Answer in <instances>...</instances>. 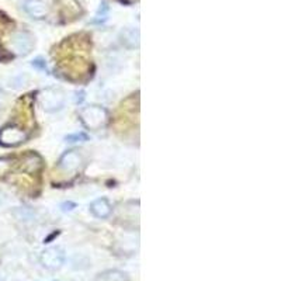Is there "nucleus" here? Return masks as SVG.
Instances as JSON below:
<instances>
[{
    "instance_id": "f257e3e1",
    "label": "nucleus",
    "mask_w": 281,
    "mask_h": 281,
    "mask_svg": "<svg viewBox=\"0 0 281 281\" xmlns=\"http://www.w3.org/2000/svg\"><path fill=\"white\" fill-rule=\"evenodd\" d=\"M80 120L83 122L87 129H97L106 127V124L109 122V113L106 109L100 107V106H89L80 110Z\"/></svg>"
},
{
    "instance_id": "f03ea898",
    "label": "nucleus",
    "mask_w": 281,
    "mask_h": 281,
    "mask_svg": "<svg viewBox=\"0 0 281 281\" xmlns=\"http://www.w3.org/2000/svg\"><path fill=\"white\" fill-rule=\"evenodd\" d=\"M65 103V96L59 89H45L40 94V104L45 111L61 110Z\"/></svg>"
},
{
    "instance_id": "7ed1b4c3",
    "label": "nucleus",
    "mask_w": 281,
    "mask_h": 281,
    "mask_svg": "<svg viewBox=\"0 0 281 281\" xmlns=\"http://www.w3.org/2000/svg\"><path fill=\"white\" fill-rule=\"evenodd\" d=\"M27 139V134L16 125H7L0 129V145L3 147H17Z\"/></svg>"
},
{
    "instance_id": "20e7f679",
    "label": "nucleus",
    "mask_w": 281,
    "mask_h": 281,
    "mask_svg": "<svg viewBox=\"0 0 281 281\" xmlns=\"http://www.w3.org/2000/svg\"><path fill=\"white\" fill-rule=\"evenodd\" d=\"M63 262H65V253L62 251V248H58V246L49 248L47 251H44L41 255V263L44 267L48 270H58L62 267Z\"/></svg>"
},
{
    "instance_id": "39448f33",
    "label": "nucleus",
    "mask_w": 281,
    "mask_h": 281,
    "mask_svg": "<svg viewBox=\"0 0 281 281\" xmlns=\"http://www.w3.org/2000/svg\"><path fill=\"white\" fill-rule=\"evenodd\" d=\"M23 9L32 19L41 20L48 16L49 7L45 0H25Z\"/></svg>"
},
{
    "instance_id": "423d86ee",
    "label": "nucleus",
    "mask_w": 281,
    "mask_h": 281,
    "mask_svg": "<svg viewBox=\"0 0 281 281\" xmlns=\"http://www.w3.org/2000/svg\"><path fill=\"white\" fill-rule=\"evenodd\" d=\"M32 45H34V40L28 32L20 31L12 37V47L20 55H27L32 49Z\"/></svg>"
},
{
    "instance_id": "0eeeda50",
    "label": "nucleus",
    "mask_w": 281,
    "mask_h": 281,
    "mask_svg": "<svg viewBox=\"0 0 281 281\" xmlns=\"http://www.w3.org/2000/svg\"><path fill=\"white\" fill-rule=\"evenodd\" d=\"M82 165V156L76 151H67L62 155L59 160V169L63 171L78 170Z\"/></svg>"
},
{
    "instance_id": "6e6552de",
    "label": "nucleus",
    "mask_w": 281,
    "mask_h": 281,
    "mask_svg": "<svg viewBox=\"0 0 281 281\" xmlns=\"http://www.w3.org/2000/svg\"><path fill=\"white\" fill-rule=\"evenodd\" d=\"M139 30L134 27L124 28L120 32V40L127 48H138L139 47Z\"/></svg>"
},
{
    "instance_id": "1a4fd4ad",
    "label": "nucleus",
    "mask_w": 281,
    "mask_h": 281,
    "mask_svg": "<svg viewBox=\"0 0 281 281\" xmlns=\"http://www.w3.org/2000/svg\"><path fill=\"white\" fill-rule=\"evenodd\" d=\"M90 211L96 215L97 218H107L111 214V207L109 201L106 198H98L96 201L92 202Z\"/></svg>"
},
{
    "instance_id": "9d476101",
    "label": "nucleus",
    "mask_w": 281,
    "mask_h": 281,
    "mask_svg": "<svg viewBox=\"0 0 281 281\" xmlns=\"http://www.w3.org/2000/svg\"><path fill=\"white\" fill-rule=\"evenodd\" d=\"M97 281H128V275L120 270H109L98 275Z\"/></svg>"
},
{
    "instance_id": "9b49d317",
    "label": "nucleus",
    "mask_w": 281,
    "mask_h": 281,
    "mask_svg": "<svg viewBox=\"0 0 281 281\" xmlns=\"http://www.w3.org/2000/svg\"><path fill=\"white\" fill-rule=\"evenodd\" d=\"M107 16H109V6H107V3L106 2H103L101 5H100V9H98L97 14H96V19H94V21L96 23H103V21H106V19H107Z\"/></svg>"
},
{
    "instance_id": "f8f14e48",
    "label": "nucleus",
    "mask_w": 281,
    "mask_h": 281,
    "mask_svg": "<svg viewBox=\"0 0 281 281\" xmlns=\"http://www.w3.org/2000/svg\"><path fill=\"white\" fill-rule=\"evenodd\" d=\"M87 139V135L85 134H75V135H69L66 136V142H71V144H74V142H80V140H86Z\"/></svg>"
},
{
    "instance_id": "ddd939ff",
    "label": "nucleus",
    "mask_w": 281,
    "mask_h": 281,
    "mask_svg": "<svg viewBox=\"0 0 281 281\" xmlns=\"http://www.w3.org/2000/svg\"><path fill=\"white\" fill-rule=\"evenodd\" d=\"M0 281H5V275L0 273Z\"/></svg>"
}]
</instances>
